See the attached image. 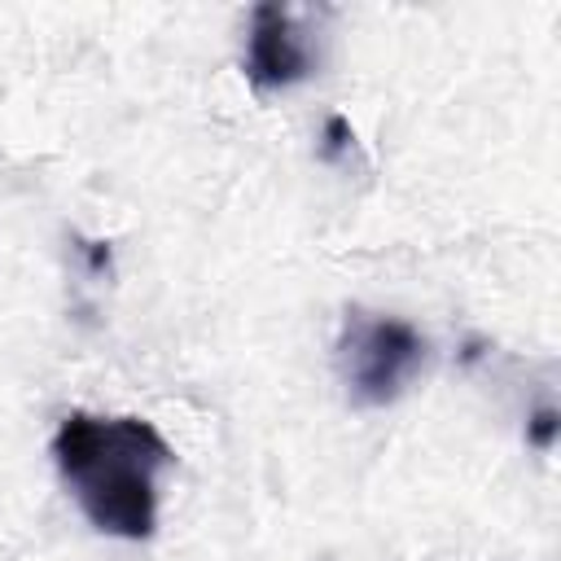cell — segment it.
I'll list each match as a JSON object with an SVG mask.
<instances>
[{
  "instance_id": "3957f363",
  "label": "cell",
  "mask_w": 561,
  "mask_h": 561,
  "mask_svg": "<svg viewBox=\"0 0 561 561\" xmlns=\"http://www.w3.org/2000/svg\"><path fill=\"white\" fill-rule=\"evenodd\" d=\"M311 61H316V53H311V39L298 26L294 9H285L276 0L254 4L250 35H245V79L259 92H280V88L302 83L311 75Z\"/></svg>"
},
{
  "instance_id": "5b68a950",
  "label": "cell",
  "mask_w": 561,
  "mask_h": 561,
  "mask_svg": "<svg viewBox=\"0 0 561 561\" xmlns=\"http://www.w3.org/2000/svg\"><path fill=\"white\" fill-rule=\"evenodd\" d=\"M351 140H355V136H351L346 118H337V114H333V118L324 123V158H333V153H346V149H351Z\"/></svg>"
},
{
  "instance_id": "7a4b0ae2",
  "label": "cell",
  "mask_w": 561,
  "mask_h": 561,
  "mask_svg": "<svg viewBox=\"0 0 561 561\" xmlns=\"http://www.w3.org/2000/svg\"><path fill=\"white\" fill-rule=\"evenodd\" d=\"M425 351V337L403 316L351 307L337 333V373L359 408H386L421 373Z\"/></svg>"
},
{
  "instance_id": "277c9868",
  "label": "cell",
  "mask_w": 561,
  "mask_h": 561,
  "mask_svg": "<svg viewBox=\"0 0 561 561\" xmlns=\"http://www.w3.org/2000/svg\"><path fill=\"white\" fill-rule=\"evenodd\" d=\"M557 430H561V416H557V408H539V412L526 421V443H530V447H539V451H552V443H557Z\"/></svg>"
},
{
  "instance_id": "6da1fadb",
  "label": "cell",
  "mask_w": 561,
  "mask_h": 561,
  "mask_svg": "<svg viewBox=\"0 0 561 561\" xmlns=\"http://www.w3.org/2000/svg\"><path fill=\"white\" fill-rule=\"evenodd\" d=\"M53 465L101 535L140 543L158 530V478L175 451L153 421L70 412L53 434Z\"/></svg>"
}]
</instances>
